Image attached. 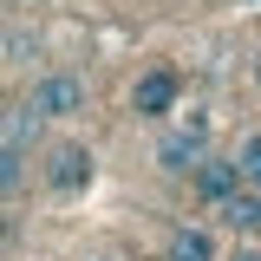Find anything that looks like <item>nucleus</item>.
Wrapping results in <instances>:
<instances>
[{
	"label": "nucleus",
	"mask_w": 261,
	"mask_h": 261,
	"mask_svg": "<svg viewBox=\"0 0 261 261\" xmlns=\"http://www.w3.org/2000/svg\"><path fill=\"white\" fill-rule=\"evenodd\" d=\"M176 98H183V79H176L170 65H150V72H137V85H130V111H137V118H170Z\"/></svg>",
	"instance_id": "nucleus-3"
},
{
	"label": "nucleus",
	"mask_w": 261,
	"mask_h": 261,
	"mask_svg": "<svg viewBox=\"0 0 261 261\" xmlns=\"http://www.w3.org/2000/svg\"><path fill=\"white\" fill-rule=\"evenodd\" d=\"M85 79L79 72H39L33 79V92H27V105L39 111V124H65V118H79L85 111Z\"/></svg>",
	"instance_id": "nucleus-2"
},
{
	"label": "nucleus",
	"mask_w": 261,
	"mask_h": 261,
	"mask_svg": "<svg viewBox=\"0 0 261 261\" xmlns=\"http://www.w3.org/2000/svg\"><path fill=\"white\" fill-rule=\"evenodd\" d=\"M46 190L53 196L92 190V150H85V144H53V150H46Z\"/></svg>",
	"instance_id": "nucleus-4"
},
{
	"label": "nucleus",
	"mask_w": 261,
	"mask_h": 261,
	"mask_svg": "<svg viewBox=\"0 0 261 261\" xmlns=\"http://www.w3.org/2000/svg\"><path fill=\"white\" fill-rule=\"evenodd\" d=\"M190 190L202 196L209 209H216V202H228V196L242 190V176H235V163H228V157H216V150H209V157L190 170Z\"/></svg>",
	"instance_id": "nucleus-5"
},
{
	"label": "nucleus",
	"mask_w": 261,
	"mask_h": 261,
	"mask_svg": "<svg viewBox=\"0 0 261 261\" xmlns=\"http://www.w3.org/2000/svg\"><path fill=\"white\" fill-rule=\"evenodd\" d=\"M39 111H33V105H13V111H7V118H0V144H7V150H20V157H33V144H39Z\"/></svg>",
	"instance_id": "nucleus-7"
},
{
	"label": "nucleus",
	"mask_w": 261,
	"mask_h": 261,
	"mask_svg": "<svg viewBox=\"0 0 261 261\" xmlns=\"http://www.w3.org/2000/svg\"><path fill=\"white\" fill-rule=\"evenodd\" d=\"M235 261H261V248H242V255H235Z\"/></svg>",
	"instance_id": "nucleus-11"
},
{
	"label": "nucleus",
	"mask_w": 261,
	"mask_h": 261,
	"mask_svg": "<svg viewBox=\"0 0 261 261\" xmlns=\"http://www.w3.org/2000/svg\"><path fill=\"white\" fill-rule=\"evenodd\" d=\"M216 216L235 235H261V190H235L228 202H216Z\"/></svg>",
	"instance_id": "nucleus-8"
},
{
	"label": "nucleus",
	"mask_w": 261,
	"mask_h": 261,
	"mask_svg": "<svg viewBox=\"0 0 261 261\" xmlns=\"http://www.w3.org/2000/svg\"><path fill=\"white\" fill-rule=\"evenodd\" d=\"M255 79H261V53H255Z\"/></svg>",
	"instance_id": "nucleus-12"
},
{
	"label": "nucleus",
	"mask_w": 261,
	"mask_h": 261,
	"mask_svg": "<svg viewBox=\"0 0 261 261\" xmlns=\"http://www.w3.org/2000/svg\"><path fill=\"white\" fill-rule=\"evenodd\" d=\"M20 183H27V157L0 144V196H13V190H20Z\"/></svg>",
	"instance_id": "nucleus-10"
},
{
	"label": "nucleus",
	"mask_w": 261,
	"mask_h": 261,
	"mask_svg": "<svg viewBox=\"0 0 261 261\" xmlns=\"http://www.w3.org/2000/svg\"><path fill=\"white\" fill-rule=\"evenodd\" d=\"M98 261H105V255H98Z\"/></svg>",
	"instance_id": "nucleus-13"
},
{
	"label": "nucleus",
	"mask_w": 261,
	"mask_h": 261,
	"mask_svg": "<svg viewBox=\"0 0 261 261\" xmlns=\"http://www.w3.org/2000/svg\"><path fill=\"white\" fill-rule=\"evenodd\" d=\"M235 176H242V190H261V130H248L242 137V150H235Z\"/></svg>",
	"instance_id": "nucleus-9"
},
{
	"label": "nucleus",
	"mask_w": 261,
	"mask_h": 261,
	"mask_svg": "<svg viewBox=\"0 0 261 261\" xmlns=\"http://www.w3.org/2000/svg\"><path fill=\"white\" fill-rule=\"evenodd\" d=\"M209 137H216V118H209L202 105L176 111V124L157 137V170H170V176H190L196 163L209 157Z\"/></svg>",
	"instance_id": "nucleus-1"
},
{
	"label": "nucleus",
	"mask_w": 261,
	"mask_h": 261,
	"mask_svg": "<svg viewBox=\"0 0 261 261\" xmlns=\"http://www.w3.org/2000/svg\"><path fill=\"white\" fill-rule=\"evenodd\" d=\"M163 261H222V248H216V228H202V222H176V228H170V242H163Z\"/></svg>",
	"instance_id": "nucleus-6"
}]
</instances>
